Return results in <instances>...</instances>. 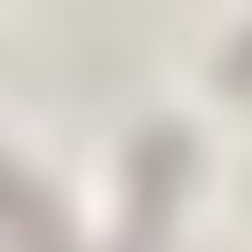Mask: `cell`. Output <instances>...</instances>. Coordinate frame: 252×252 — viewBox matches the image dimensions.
Returning a JSON list of instances; mask_svg holds the SVG:
<instances>
[{"label":"cell","instance_id":"cell-1","mask_svg":"<svg viewBox=\"0 0 252 252\" xmlns=\"http://www.w3.org/2000/svg\"><path fill=\"white\" fill-rule=\"evenodd\" d=\"M220 79H228L236 94H252V32H244V47H236V55L220 63Z\"/></svg>","mask_w":252,"mask_h":252}]
</instances>
